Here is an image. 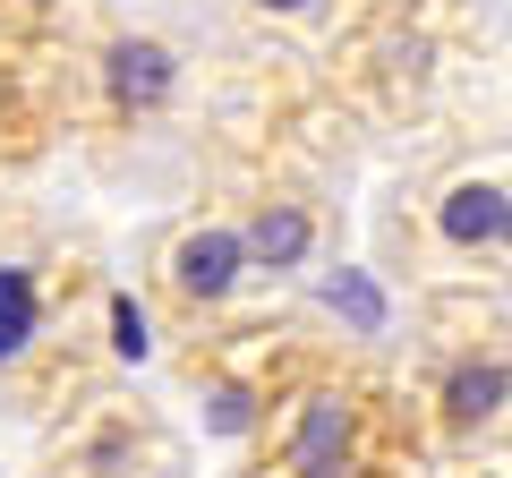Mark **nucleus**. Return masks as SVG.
I'll return each instance as SVG.
<instances>
[{
	"label": "nucleus",
	"instance_id": "1",
	"mask_svg": "<svg viewBox=\"0 0 512 478\" xmlns=\"http://www.w3.org/2000/svg\"><path fill=\"white\" fill-rule=\"evenodd\" d=\"M248 453L265 470H402L427 461L419 402L316 342H274V385Z\"/></svg>",
	"mask_w": 512,
	"mask_h": 478
},
{
	"label": "nucleus",
	"instance_id": "2",
	"mask_svg": "<svg viewBox=\"0 0 512 478\" xmlns=\"http://www.w3.org/2000/svg\"><path fill=\"white\" fill-rule=\"evenodd\" d=\"M436 333H427V368H419V427H427V453L461 461V453H487V444L512 436V316L470 308V299L444 291Z\"/></svg>",
	"mask_w": 512,
	"mask_h": 478
},
{
	"label": "nucleus",
	"instance_id": "3",
	"mask_svg": "<svg viewBox=\"0 0 512 478\" xmlns=\"http://www.w3.org/2000/svg\"><path fill=\"white\" fill-rule=\"evenodd\" d=\"M86 359V265L52 239H0V385L52 393Z\"/></svg>",
	"mask_w": 512,
	"mask_h": 478
},
{
	"label": "nucleus",
	"instance_id": "4",
	"mask_svg": "<svg viewBox=\"0 0 512 478\" xmlns=\"http://www.w3.org/2000/svg\"><path fill=\"white\" fill-rule=\"evenodd\" d=\"M248 274L256 265H248V239H239V214H205V205L180 214L146 257V291L180 333L222 325L239 308V291H248Z\"/></svg>",
	"mask_w": 512,
	"mask_h": 478
},
{
	"label": "nucleus",
	"instance_id": "5",
	"mask_svg": "<svg viewBox=\"0 0 512 478\" xmlns=\"http://www.w3.org/2000/svg\"><path fill=\"white\" fill-rule=\"evenodd\" d=\"M504 205H512V171H495V163H453L444 180H427L419 214H410V239H419V257L444 265V274H478V265H495Z\"/></svg>",
	"mask_w": 512,
	"mask_h": 478
},
{
	"label": "nucleus",
	"instance_id": "6",
	"mask_svg": "<svg viewBox=\"0 0 512 478\" xmlns=\"http://www.w3.org/2000/svg\"><path fill=\"white\" fill-rule=\"evenodd\" d=\"M86 94H94V120L103 129H137V120H154V111H171V94H180V52H171L163 35H111L86 52Z\"/></svg>",
	"mask_w": 512,
	"mask_h": 478
},
{
	"label": "nucleus",
	"instance_id": "7",
	"mask_svg": "<svg viewBox=\"0 0 512 478\" xmlns=\"http://www.w3.org/2000/svg\"><path fill=\"white\" fill-rule=\"evenodd\" d=\"M350 77H359V94L367 103H384V111H410L427 94V77H436V43L410 26V9H393V0H376L359 18V35H350Z\"/></svg>",
	"mask_w": 512,
	"mask_h": 478
},
{
	"label": "nucleus",
	"instance_id": "8",
	"mask_svg": "<svg viewBox=\"0 0 512 478\" xmlns=\"http://www.w3.org/2000/svg\"><path fill=\"white\" fill-rule=\"evenodd\" d=\"M239 239H248V265L256 274H299L325 239V214H316L308 188H265V197L239 205Z\"/></svg>",
	"mask_w": 512,
	"mask_h": 478
},
{
	"label": "nucleus",
	"instance_id": "9",
	"mask_svg": "<svg viewBox=\"0 0 512 478\" xmlns=\"http://www.w3.org/2000/svg\"><path fill=\"white\" fill-rule=\"evenodd\" d=\"M154 453H163V436L120 402H86V427L60 436V461L69 470H120V461H154Z\"/></svg>",
	"mask_w": 512,
	"mask_h": 478
},
{
	"label": "nucleus",
	"instance_id": "10",
	"mask_svg": "<svg viewBox=\"0 0 512 478\" xmlns=\"http://www.w3.org/2000/svg\"><path fill=\"white\" fill-rule=\"evenodd\" d=\"M239 9H248L256 26H282V35H291V26H325L333 9H350V0H239Z\"/></svg>",
	"mask_w": 512,
	"mask_h": 478
},
{
	"label": "nucleus",
	"instance_id": "11",
	"mask_svg": "<svg viewBox=\"0 0 512 478\" xmlns=\"http://www.w3.org/2000/svg\"><path fill=\"white\" fill-rule=\"evenodd\" d=\"M77 0H0V35H52Z\"/></svg>",
	"mask_w": 512,
	"mask_h": 478
},
{
	"label": "nucleus",
	"instance_id": "12",
	"mask_svg": "<svg viewBox=\"0 0 512 478\" xmlns=\"http://www.w3.org/2000/svg\"><path fill=\"white\" fill-rule=\"evenodd\" d=\"M111 350H120V359L146 350V308H137V299H111Z\"/></svg>",
	"mask_w": 512,
	"mask_h": 478
},
{
	"label": "nucleus",
	"instance_id": "13",
	"mask_svg": "<svg viewBox=\"0 0 512 478\" xmlns=\"http://www.w3.org/2000/svg\"><path fill=\"white\" fill-rule=\"evenodd\" d=\"M495 265L512 274V205H504V239H495Z\"/></svg>",
	"mask_w": 512,
	"mask_h": 478
}]
</instances>
